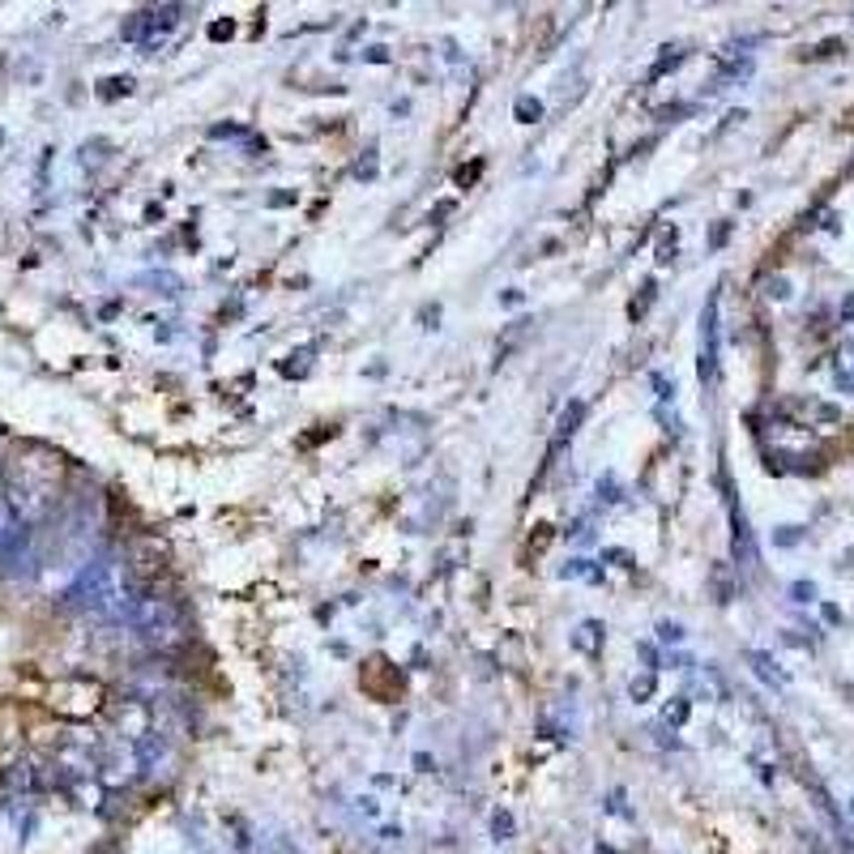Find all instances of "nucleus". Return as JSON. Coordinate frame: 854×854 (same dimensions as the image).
<instances>
[{
  "mask_svg": "<svg viewBox=\"0 0 854 854\" xmlns=\"http://www.w3.org/2000/svg\"><path fill=\"white\" fill-rule=\"evenodd\" d=\"M137 590L142 586L129 577V568L116 555H91L82 564V573L73 577V586L64 590V603L86 611V615H99V620H124Z\"/></svg>",
  "mask_w": 854,
  "mask_h": 854,
  "instance_id": "1",
  "label": "nucleus"
},
{
  "mask_svg": "<svg viewBox=\"0 0 854 854\" xmlns=\"http://www.w3.org/2000/svg\"><path fill=\"white\" fill-rule=\"evenodd\" d=\"M124 624L151 646V650H180L189 641V615L184 606L167 594H154V590H137V599L129 606Z\"/></svg>",
  "mask_w": 854,
  "mask_h": 854,
  "instance_id": "2",
  "label": "nucleus"
},
{
  "mask_svg": "<svg viewBox=\"0 0 854 854\" xmlns=\"http://www.w3.org/2000/svg\"><path fill=\"white\" fill-rule=\"evenodd\" d=\"M718 291H709L701 308V351H697V376L705 389H713L718 381V351H722V321H718Z\"/></svg>",
  "mask_w": 854,
  "mask_h": 854,
  "instance_id": "3",
  "label": "nucleus"
},
{
  "mask_svg": "<svg viewBox=\"0 0 854 854\" xmlns=\"http://www.w3.org/2000/svg\"><path fill=\"white\" fill-rule=\"evenodd\" d=\"M731 548H735V560H739V568H756L760 564V555H756V539H753V530H748V517H744V508H739V501L731 496Z\"/></svg>",
  "mask_w": 854,
  "mask_h": 854,
  "instance_id": "4",
  "label": "nucleus"
},
{
  "mask_svg": "<svg viewBox=\"0 0 854 854\" xmlns=\"http://www.w3.org/2000/svg\"><path fill=\"white\" fill-rule=\"evenodd\" d=\"M167 756H171L167 735H158V731H146V735L133 739V760H137L142 773H158V769L167 765Z\"/></svg>",
  "mask_w": 854,
  "mask_h": 854,
  "instance_id": "5",
  "label": "nucleus"
},
{
  "mask_svg": "<svg viewBox=\"0 0 854 854\" xmlns=\"http://www.w3.org/2000/svg\"><path fill=\"white\" fill-rule=\"evenodd\" d=\"M693 693L705 697V701H726L731 697V688H726V679H722V671L713 662H705L701 671L693 675Z\"/></svg>",
  "mask_w": 854,
  "mask_h": 854,
  "instance_id": "6",
  "label": "nucleus"
},
{
  "mask_svg": "<svg viewBox=\"0 0 854 854\" xmlns=\"http://www.w3.org/2000/svg\"><path fill=\"white\" fill-rule=\"evenodd\" d=\"M748 662H753V671L760 675V679H765V684H769V688H773V693H786L791 675H786V671H782V666H778L769 653H765V650H748Z\"/></svg>",
  "mask_w": 854,
  "mask_h": 854,
  "instance_id": "7",
  "label": "nucleus"
},
{
  "mask_svg": "<svg viewBox=\"0 0 854 854\" xmlns=\"http://www.w3.org/2000/svg\"><path fill=\"white\" fill-rule=\"evenodd\" d=\"M573 650H581V653L603 650V624H599V620H586V624L573 633Z\"/></svg>",
  "mask_w": 854,
  "mask_h": 854,
  "instance_id": "8",
  "label": "nucleus"
},
{
  "mask_svg": "<svg viewBox=\"0 0 854 854\" xmlns=\"http://www.w3.org/2000/svg\"><path fill=\"white\" fill-rule=\"evenodd\" d=\"M833 376H838V389L854 394V342H842V351L833 359Z\"/></svg>",
  "mask_w": 854,
  "mask_h": 854,
  "instance_id": "9",
  "label": "nucleus"
},
{
  "mask_svg": "<svg viewBox=\"0 0 854 854\" xmlns=\"http://www.w3.org/2000/svg\"><path fill=\"white\" fill-rule=\"evenodd\" d=\"M35 786H39V769H35L31 760H22V765H13V769H9V791L26 795V791H35Z\"/></svg>",
  "mask_w": 854,
  "mask_h": 854,
  "instance_id": "10",
  "label": "nucleus"
},
{
  "mask_svg": "<svg viewBox=\"0 0 854 854\" xmlns=\"http://www.w3.org/2000/svg\"><path fill=\"white\" fill-rule=\"evenodd\" d=\"M586 419V402H568V410L560 414V432H555V449L564 445V441H573L577 436V423Z\"/></svg>",
  "mask_w": 854,
  "mask_h": 854,
  "instance_id": "11",
  "label": "nucleus"
},
{
  "mask_svg": "<svg viewBox=\"0 0 854 854\" xmlns=\"http://www.w3.org/2000/svg\"><path fill=\"white\" fill-rule=\"evenodd\" d=\"M688 713H693V701H688V697H671V701L662 705V726H671V731H675V726H684V722H688Z\"/></svg>",
  "mask_w": 854,
  "mask_h": 854,
  "instance_id": "12",
  "label": "nucleus"
},
{
  "mask_svg": "<svg viewBox=\"0 0 854 854\" xmlns=\"http://www.w3.org/2000/svg\"><path fill=\"white\" fill-rule=\"evenodd\" d=\"M22 526H26V521H22V517H17L13 508H9V501L0 496V552H4V543H9V539H13L17 530H22Z\"/></svg>",
  "mask_w": 854,
  "mask_h": 854,
  "instance_id": "13",
  "label": "nucleus"
},
{
  "mask_svg": "<svg viewBox=\"0 0 854 854\" xmlns=\"http://www.w3.org/2000/svg\"><path fill=\"white\" fill-rule=\"evenodd\" d=\"M513 116H517L521 124H534V120L543 116V103L534 99V95H521V99L513 103Z\"/></svg>",
  "mask_w": 854,
  "mask_h": 854,
  "instance_id": "14",
  "label": "nucleus"
},
{
  "mask_svg": "<svg viewBox=\"0 0 854 854\" xmlns=\"http://www.w3.org/2000/svg\"><path fill=\"white\" fill-rule=\"evenodd\" d=\"M653 688H658V675H653V671H646V675H633V684H628V697H633V701H650Z\"/></svg>",
  "mask_w": 854,
  "mask_h": 854,
  "instance_id": "15",
  "label": "nucleus"
},
{
  "mask_svg": "<svg viewBox=\"0 0 854 854\" xmlns=\"http://www.w3.org/2000/svg\"><path fill=\"white\" fill-rule=\"evenodd\" d=\"M713 594H718V603H731L735 599V586H731V568L726 564L713 568Z\"/></svg>",
  "mask_w": 854,
  "mask_h": 854,
  "instance_id": "16",
  "label": "nucleus"
},
{
  "mask_svg": "<svg viewBox=\"0 0 854 854\" xmlns=\"http://www.w3.org/2000/svg\"><path fill=\"white\" fill-rule=\"evenodd\" d=\"M492 833H496L501 842H508V838L517 833V820H513V811H504V807H501V811H492Z\"/></svg>",
  "mask_w": 854,
  "mask_h": 854,
  "instance_id": "17",
  "label": "nucleus"
},
{
  "mask_svg": "<svg viewBox=\"0 0 854 854\" xmlns=\"http://www.w3.org/2000/svg\"><path fill=\"white\" fill-rule=\"evenodd\" d=\"M688 633H684V624H675V620H662L658 624V641H666V646H679Z\"/></svg>",
  "mask_w": 854,
  "mask_h": 854,
  "instance_id": "18",
  "label": "nucleus"
},
{
  "mask_svg": "<svg viewBox=\"0 0 854 854\" xmlns=\"http://www.w3.org/2000/svg\"><path fill=\"white\" fill-rule=\"evenodd\" d=\"M133 91V77H107L103 82V99H116V95H129Z\"/></svg>",
  "mask_w": 854,
  "mask_h": 854,
  "instance_id": "19",
  "label": "nucleus"
},
{
  "mask_svg": "<svg viewBox=\"0 0 854 854\" xmlns=\"http://www.w3.org/2000/svg\"><path fill=\"white\" fill-rule=\"evenodd\" d=\"M684 56H688V51H679V48H666V56H662V60H658V64H653V69H650V77H662V73H666V69H675V64H679V60H684Z\"/></svg>",
  "mask_w": 854,
  "mask_h": 854,
  "instance_id": "20",
  "label": "nucleus"
},
{
  "mask_svg": "<svg viewBox=\"0 0 854 854\" xmlns=\"http://www.w3.org/2000/svg\"><path fill=\"white\" fill-rule=\"evenodd\" d=\"M799 539H804V530H799V526H782V530L773 534V543H778V548H795Z\"/></svg>",
  "mask_w": 854,
  "mask_h": 854,
  "instance_id": "21",
  "label": "nucleus"
},
{
  "mask_svg": "<svg viewBox=\"0 0 854 854\" xmlns=\"http://www.w3.org/2000/svg\"><path fill=\"white\" fill-rule=\"evenodd\" d=\"M769 300H791V282L786 278H769V291H765Z\"/></svg>",
  "mask_w": 854,
  "mask_h": 854,
  "instance_id": "22",
  "label": "nucleus"
},
{
  "mask_svg": "<svg viewBox=\"0 0 854 854\" xmlns=\"http://www.w3.org/2000/svg\"><path fill=\"white\" fill-rule=\"evenodd\" d=\"M791 599H795V603H811V599H816V586H811V581H795V586H791Z\"/></svg>",
  "mask_w": 854,
  "mask_h": 854,
  "instance_id": "23",
  "label": "nucleus"
},
{
  "mask_svg": "<svg viewBox=\"0 0 854 854\" xmlns=\"http://www.w3.org/2000/svg\"><path fill=\"white\" fill-rule=\"evenodd\" d=\"M838 51H842V39H825L820 48H811L807 56H838Z\"/></svg>",
  "mask_w": 854,
  "mask_h": 854,
  "instance_id": "24",
  "label": "nucleus"
},
{
  "mask_svg": "<svg viewBox=\"0 0 854 854\" xmlns=\"http://www.w3.org/2000/svg\"><path fill=\"white\" fill-rule=\"evenodd\" d=\"M603 560H615L620 568H633V555H628V552H615V548H611V552H603Z\"/></svg>",
  "mask_w": 854,
  "mask_h": 854,
  "instance_id": "25",
  "label": "nucleus"
},
{
  "mask_svg": "<svg viewBox=\"0 0 854 854\" xmlns=\"http://www.w3.org/2000/svg\"><path fill=\"white\" fill-rule=\"evenodd\" d=\"M231 31H236V26H231V22H214V26H209V39H227V35H231Z\"/></svg>",
  "mask_w": 854,
  "mask_h": 854,
  "instance_id": "26",
  "label": "nucleus"
},
{
  "mask_svg": "<svg viewBox=\"0 0 854 854\" xmlns=\"http://www.w3.org/2000/svg\"><path fill=\"white\" fill-rule=\"evenodd\" d=\"M368 60H372V64H385V60H389V51H385V48H368Z\"/></svg>",
  "mask_w": 854,
  "mask_h": 854,
  "instance_id": "27",
  "label": "nucleus"
},
{
  "mask_svg": "<svg viewBox=\"0 0 854 854\" xmlns=\"http://www.w3.org/2000/svg\"><path fill=\"white\" fill-rule=\"evenodd\" d=\"M842 321H854V296H846V303H842Z\"/></svg>",
  "mask_w": 854,
  "mask_h": 854,
  "instance_id": "28",
  "label": "nucleus"
},
{
  "mask_svg": "<svg viewBox=\"0 0 854 854\" xmlns=\"http://www.w3.org/2000/svg\"><path fill=\"white\" fill-rule=\"evenodd\" d=\"M851 816H854V799H851Z\"/></svg>",
  "mask_w": 854,
  "mask_h": 854,
  "instance_id": "29",
  "label": "nucleus"
}]
</instances>
